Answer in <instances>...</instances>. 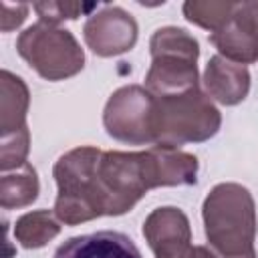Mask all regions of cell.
<instances>
[{
	"mask_svg": "<svg viewBox=\"0 0 258 258\" xmlns=\"http://www.w3.org/2000/svg\"><path fill=\"white\" fill-rule=\"evenodd\" d=\"M204 232L218 258H258L256 204L248 187L240 183H218L202 204Z\"/></svg>",
	"mask_w": 258,
	"mask_h": 258,
	"instance_id": "1",
	"label": "cell"
},
{
	"mask_svg": "<svg viewBox=\"0 0 258 258\" xmlns=\"http://www.w3.org/2000/svg\"><path fill=\"white\" fill-rule=\"evenodd\" d=\"M95 183L103 216L127 214L147 191L159 187L151 151H103Z\"/></svg>",
	"mask_w": 258,
	"mask_h": 258,
	"instance_id": "2",
	"label": "cell"
},
{
	"mask_svg": "<svg viewBox=\"0 0 258 258\" xmlns=\"http://www.w3.org/2000/svg\"><path fill=\"white\" fill-rule=\"evenodd\" d=\"M151 64L145 75V89L153 97H169L200 87L198 40L177 26H163L149 40Z\"/></svg>",
	"mask_w": 258,
	"mask_h": 258,
	"instance_id": "3",
	"label": "cell"
},
{
	"mask_svg": "<svg viewBox=\"0 0 258 258\" xmlns=\"http://www.w3.org/2000/svg\"><path fill=\"white\" fill-rule=\"evenodd\" d=\"M101 149L81 145L58 157L52 175L58 187L54 216L67 226H77L103 216L99 191L95 183Z\"/></svg>",
	"mask_w": 258,
	"mask_h": 258,
	"instance_id": "4",
	"label": "cell"
},
{
	"mask_svg": "<svg viewBox=\"0 0 258 258\" xmlns=\"http://www.w3.org/2000/svg\"><path fill=\"white\" fill-rule=\"evenodd\" d=\"M220 125V111L200 87L179 95L155 97V145L179 149L185 143H202L214 137Z\"/></svg>",
	"mask_w": 258,
	"mask_h": 258,
	"instance_id": "5",
	"label": "cell"
},
{
	"mask_svg": "<svg viewBox=\"0 0 258 258\" xmlns=\"http://www.w3.org/2000/svg\"><path fill=\"white\" fill-rule=\"evenodd\" d=\"M16 50L46 81L75 77L85 64V52L73 32L42 20L20 32Z\"/></svg>",
	"mask_w": 258,
	"mask_h": 258,
	"instance_id": "6",
	"label": "cell"
},
{
	"mask_svg": "<svg viewBox=\"0 0 258 258\" xmlns=\"http://www.w3.org/2000/svg\"><path fill=\"white\" fill-rule=\"evenodd\" d=\"M155 97L141 85H125L117 89L103 111L107 133L129 145L155 143Z\"/></svg>",
	"mask_w": 258,
	"mask_h": 258,
	"instance_id": "7",
	"label": "cell"
},
{
	"mask_svg": "<svg viewBox=\"0 0 258 258\" xmlns=\"http://www.w3.org/2000/svg\"><path fill=\"white\" fill-rule=\"evenodd\" d=\"M83 36L97 56H119L135 46L137 22L121 6H105L99 12L89 14L83 26Z\"/></svg>",
	"mask_w": 258,
	"mask_h": 258,
	"instance_id": "8",
	"label": "cell"
},
{
	"mask_svg": "<svg viewBox=\"0 0 258 258\" xmlns=\"http://www.w3.org/2000/svg\"><path fill=\"white\" fill-rule=\"evenodd\" d=\"M210 42L220 56L252 64L258 60V2H238L232 18L210 34Z\"/></svg>",
	"mask_w": 258,
	"mask_h": 258,
	"instance_id": "9",
	"label": "cell"
},
{
	"mask_svg": "<svg viewBox=\"0 0 258 258\" xmlns=\"http://www.w3.org/2000/svg\"><path fill=\"white\" fill-rule=\"evenodd\" d=\"M143 238L155 258H181L191 248V228L183 210L155 208L143 222Z\"/></svg>",
	"mask_w": 258,
	"mask_h": 258,
	"instance_id": "10",
	"label": "cell"
},
{
	"mask_svg": "<svg viewBox=\"0 0 258 258\" xmlns=\"http://www.w3.org/2000/svg\"><path fill=\"white\" fill-rule=\"evenodd\" d=\"M52 258H141V252L127 234L101 230L69 238Z\"/></svg>",
	"mask_w": 258,
	"mask_h": 258,
	"instance_id": "11",
	"label": "cell"
},
{
	"mask_svg": "<svg viewBox=\"0 0 258 258\" xmlns=\"http://www.w3.org/2000/svg\"><path fill=\"white\" fill-rule=\"evenodd\" d=\"M202 81L206 95L226 107L242 103L250 93V71L220 54L208 60Z\"/></svg>",
	"mask_w": 258,
	"mask_h": 258,
	"instance_id": "12",
	"label": "cell"
},
{
	"mask_svg": "<svg viewBox=\"0 0 258 258\" xmlns=\"http://www.w3.org/2000/svg\"><path fill=\"white\" fill-rule=\"evenodd\" d=\"M0 95H2L0 97V137L26 131L28 129L26 113H28V103H30L26 83L18 75L2 69Z\"/></svg>",
	"mask_w": 258,
	"mask_h": 258,
	"instance_id": "13",
	"label": "cell"
},
{
	"mask_svg": "<svg viewBox=\"0 0 258 258\" xmlns=\"http://www.w3.org/2000/svg\"><path fill=\"white\" fill-rule=\"evenodd\" d=\"M38 175L30 163L20 165L18 169L6 171L0 177V206L4 210H18L30 206L38 198Z\"/></svg>",
	"mask_w": 258,
	"mask_h": 258,
	"instance_id": "14",
	"label": "cell"
},
{
	"mask_svg": "<svg viewBox=\"0 0 258 258\" xmlns=\"http://www.w3.org/2000/svg\"><path fill=\"white\" fill-rule=\"evenodd\" d=\"M60 234L58 218L48 210H34L20 216L14 224V238L26 250H36L46 246Z\"/></svg>",
	"mask_w": 258,
	"mask_h": 258,
	"instance_id": "15",
	"label": "cell"
},
{
	"mask_svg": "<svg viewBox=\"0 0 258 258\" xmlns=\"http://www.w3.org/2000/svg\"><path fill=\"white\" fill-rule=\"evenodd\" d=\"M238 2H226V0H189L183 4V16L200 26L212 32L222 28L234 14Z\"/></svg>",
	"mask_w": 258,
	"mask_h": 258,
	"instance_id": "16",
	"label": "cell"
},
{
	"mask_svg": "<svg viewBox=\"0 0 258 258\" xmlns=\"http://www.w3.org/2000/svg\"><path fill=\"white\" fill-rule=\"evenodd\" d=\"M30 149V131H18L0 137V169L2 173L18 169L26 163V155Z\"/></svg>",
	"mask_w": 258,
	"mask_h": 258,
	"instance_id": "17",
	"label": "cell"
},
{
	"mask_svg": "<svg viewBox=\"0 0 258 258\" xmlns=\"http://www.w3.org/2000/svg\"><path fill=\"white\" fill-rule=\"evenodd\" d=\"M97 4H83V2H36L32 8L40 16L42 22L56 24L62 20H75L81 14H87L95 8Z\"/></svg>",
	"mask_w": 258,
	"mask_h": 258,
	"instance_id": "18",
	"label": "cell"
},
{
	"mask_svg": "<svg viewBox=\"0 0 258 258\" xmlns=\"http://www.w3.org/2000/svg\"><path fill=\"white\" fill-rule=\"evenodd\" d=\"M28 8L30 6L24 4V2H16V4L2 2V16H0V28H2V32H10V30L18 28L26 20Z\"/></svg>",
	"mask_w": 258,
	"mask_h": 258,
	"instance_id": "19",
	"label": "cell"
}]
</instances>
